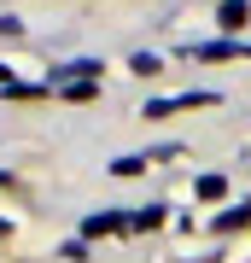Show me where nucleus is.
I'll use <instances>...</instances> for the list:
<instances>
[{
	"label": "nucleus",
	"mask_w": 251,
	"mask_h": 263,
	"mask_svg": "<svg viewBox=\"0 0 251 263\" xmlns=\"http://www.w3.org/2000/svg\"><path fill=\"white\" fill-rule=\"evenodd\" d=\"M0 88H12V76H6V65H0Z\"/></svg>",
	"instance_id": "14"
},
{
	"label": "nucleus",
	"mask_w": 251,
	"mask_h": 263,
	"mask_svg": "<svg viewBox=\"0 0 251 263\" xmlns=\"http://www.w3.org/2000/svg\"><path fill=\"white\" fill-rule=\"evenodd\" d=\"M129 70H140V76H158V70H164V59H158V53H134V59H129Z\"/></svg>",
	"instance_id": "7"
},
{
	"label": "nucleus",
	"mask_w": 251,
	"mask_h": 263,
	"mask_svg": "<svg viewBox=\"0 0 251 263\" xmlns=\"http://www.w3.org/2000/svg\"><path fill=\"white\" fill-rule=\"evenodd\" d=\"M234 53H251L240 41H205V47H193V59H234Z\"/></svg>",
	"instance_id": "5"
},
{
	"label": "nucleus",
	"mask_w": 251,
	"mask_h": 263,
	"mask_svg": "<svg viewBox=\"0 0 251 263\" xmlns=\"http://www.w3.org/2000/svg\"><path fill=\"white\" fill-rule=\"evenodd\" d=\"M0 187H12V170H0Z\"/></svg>",
	"instance_id": "13"
},
{
	"label": "nucleus",
	"mask_w": 251,
	"mask_h": 263,
	"mask_svg": "<svg viewBox=\"0 0 251 263\" xmlns=\"http://www.w3.org/2000/svg\"><path fill=\"white\" fill-rule=\"evenodd\" d=\"M245 222H251V205H234V211L216 216V228H245Z\"/></svg>",
	"instance_id": "8"
},
{
	"label": "nucleus",
	"mask_w": 251,
	"mask_h": 263,
	"mask_svg": "<svg viewBox=\"0 0 251 263\" xmlns=\"http://www.w3.org/2000/svg\"><path fill=\"white\" fill-rule=\"evenodd\" d=\"M216 94H176V100H152L146 117H169V111H193V105H210Z\"/></svg>",
	"instance_id": "2"
},
{
	"label": "nucleus",
	"mask_w": 251,
	"mask_h": 263,
	"mask_svg": "<svg viewBox=\"0 0 251 263\" xmlns=\"http://www.w3.org/2000/svg\"><path fill=\"white\" fill-rule=\"evenodd\" d=\"M222 193H228L222 176H199V199H222Z\"/></svg>",
	"instance_id": "10"
},
{
	"label": "nucleus",
	"mask_w": 251,
	"mask_h": 263,
	"mask_svg": "<svg viewBox=\"0 0 251 263\" xmlns=\"http://www.w3.org/2000/svg\"><path fill=\"white\" fill-rule=\"evenodd\" d=\"M100 70H105L100 59H70V65L53 70V82H59V88H70V82H100Z\"/></svg>",
	"instance_id": "1"
},
{
	"label": "nucleus",
	"mask_w": 251,
	"mask_h": 263,
	"mask_svg": "<svg viewBox=\"0 0 251 263\" xmlns=\"http://www.w3.org/2000/svg\"><path fill=\"white\" fill-rule=\"evenodd\" d=\"M251 18V6H245V0H222V6H216V24H222V29H240Z\"/></svg>",
	"instance_id": "4"
},
{
	"label": "nucleus",
	"mask_w": 251,
	"mask_h": 263,
	"mask_svg": "<svg viewBox=\"0 0 251 263\" xmlns=\"http://www.w3.org/2000/svg\"><path fill=\"white\" fill-rule=\"evenodd\" d=\"M18 29H24V24H18V18H12V12H0V35H6V41H12V35H18Z\"/></svg>",
	"instance_id": "12"
},
{
	"label": "nucleus",
	"mask_w": 251,
	"mask_h": 263,
	"mask_svg": "<svg viewBox=\"0 0 251 263\" xmlns=\"http://www.w3.org/2000/svg\"><path fill=\"white\" fill-rule=\"evenodd\" d=\"M100 94V82H70V88H59V100H93Z\"/></svg>",
	"instance_id": "9"
},
{
	"label": "nucleus",
	"mask_w": 251,
	"mask_h": 263,
	"mask_svg": "<svg viewBox=\"0 0 251 263\" xmlns=\"http://www.w3.org/2000/svg\"><path fill=\"white\" fill-rule=\"evenodd\" d=\"M111 170H117V176H140V170H146V158H117Z\"/></svg>",
	"instance_id": "11"
},
{
	"label": "nucleus",
	"mask_w": 251,
	"mask_h": 263,
	"mask_svg": "<svg viewBox=\"0 0 251 263\" xmlns=\"http://www.w3.org/2000/svg\"><path fill=\"white\" fill-rule=\"evenodd\" d=\"M164 222V205H140V211H129V228H140V234H146V228H158Z\"/></svg>",
	"instance_id": "6"
},
{
	"label": "nucleus",
	"mask_w": 251,
	"mask_h": 263,
	"mask_svg": "<svg viewBox=\"0 0 251 263\" xmlns=\"http://www.w3.org/2000/svg\"><path fill=\"white\" fill-rule=\"evenodd\" d=\"M111 228H129V216H111V211L82 216V240H100V234H111Z\"/></svg>",
	"instance_id": "3"
},
{
	"label": "nucleus",
	"mask_w": 251,
	"mask_h": 263,
	"mask_svg": "<svg viewBox=\"0 0 251 263\" xmlns=\"http://www.w3.org/2000/svg\"><path fill=\"white\" fill-rule=\"evenodd\" d=\"M0 240H6V222H0Z\"/></svg>",
	"instance_id": "15"
}]
</instances>
